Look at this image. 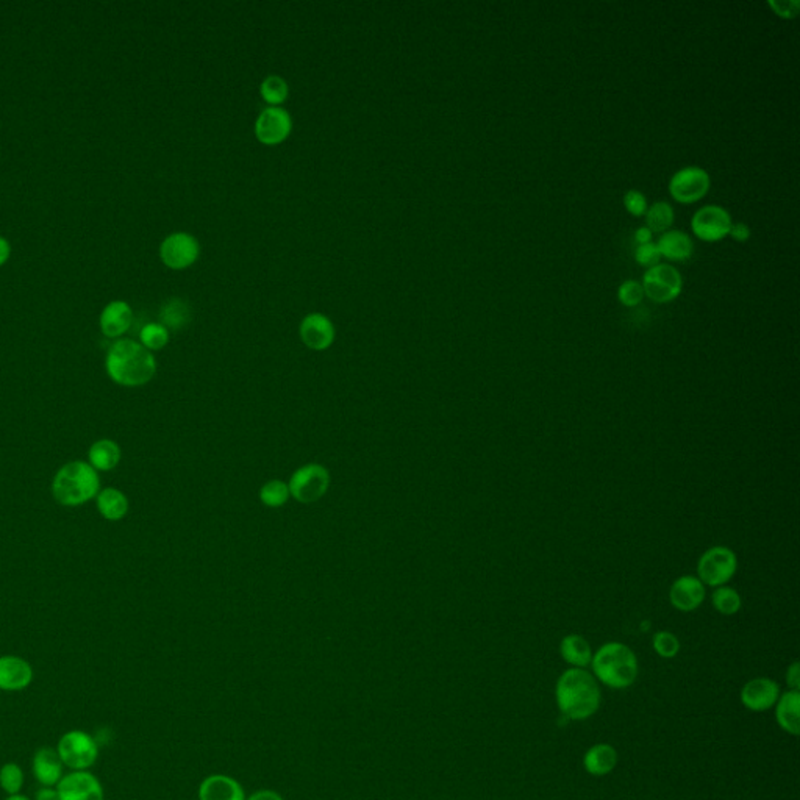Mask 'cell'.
Wrapping results in <instances>:
<instances>
[{
  "instance_id": "obj_1",
  "label": "cell",
  "mask_w": 800,
  "mask_h": 800,
  "mask_svg": "<svg viewBox=\"0 0 800 800\" xmlns=\"http://www.w3.org/2000/svg\"><path fill=\"white\" fill-rule=\"evenodd\" d=\"M107 374L116 385L136 388L149 384L156 372V362L150 350L133 339H118L108 349Z\"/></svg>"
},
{
  "instance_id": "obj_2",
  "label": "cell",
  "mask_w": 800,
  "mask_h": 800,
  "mask_svg": "<svg viewBox=\"0 0 800 800\" xmlns=\"http://www.w3.org/2000/svg\"><path fill=\"white\" fill-rule=\"evenodd\" d=\"M555 694L560 712L568 720H588L600 706L598 680L580 667H571L560 675Z\"/></svg>"
},
{
  "instance_id": "obj_3",
  "label": "cell",
  "mask_w": 800,
  "mask_h": 800,
  "mask_svg": "<svg viewBox=\"0 0 800 800\" xmlns=\"http://www.w3.org/2000/svg\"><path fill=\"white\" fill-rule=\"evenodd\" d=\"M101 492L99 472L88 461L63 464L52 480V494L63 507H80Z\"/></svg>"
},
{
  "instance_id": "obj_4",
  "label": "cell",
  "mask_w": 800,
  "mask_h": 800,
  "mask_svg": "<svg viewBox=\"0 0 800 800\" xmlns=\"http://www.w3.org/2000/svg\"><path fill=\"white\" fill-rule=\"evenodd\" d=\"M592 671L604 685L624 690L638 677V659L630 647L622 643H606L592 655Z\"/></svg>"
},
{
  "instance_id": "obj_5",
  "label": "cell",
  "mask_w": 800,
  "mask_h": 800,
  "mask_svg": "<svg viewBox=\"0 0 800 800\" xmlns=\"http://www.w3.org/2000/svg\"><path fill=\"white\" fill-rule=\"evenodd\" d=\"M738 569L736 553L726 545H713L700 555L697 579L705 586L720 588L735 577Z\"/></svg>"
},
{
  "instance_id": "obj_6",
  "label": "cell",
  "mask_w": 800,
  "mask_h": 800,
  "mask_svg": "<svg viewBox=\"0 0 800 800\" xmlns=\"http://www.w3.org/2000/svg\"><path fill=\"white\" fill-rule=\"evenodd\" d=\"M57 752L65 766L72 771H88L99 758V746L89 733L71 730L58 741Z\"/></svg>"
},
{
  "instance_id": "obj_7",
  "label": "cell",
  "mask_w": 800,
  "mask_h": 800,
  "mask_svg": "<svg viewBox=\"0 0 800 800\" xmlns=\"http://www.w3.org/2000/svg\"><path fill=\"white\" fill-rule=\"evenodd\" d=\"M644 296L657 303H667L677 299L682 293L683 278L673 264L659 263L646 270L643 277Z\"/></svg>"
},
{
  "instance_id": "obj_8",
  "label": "cell",
  "mask_w": 800,
  "mask_h": 800,
  "mask_svg": "<svg viewBox=\"0 0 800 800\" xmlns=\"http://www.w3.org/2000/svg\"><path fill=\"white\" fill-rule=\"evenodd\" d=\"M290 494L302 504H313L329 491L330 474L323 464H307L290 480Z\"/></svg>"
},
{
  "instance_id": "obj_9",
  "label": "cell",
  "mask_w": 800,
  "mask_h": 800,
  "mask_svg": "<svg viewBox=\"0 0 800 800\" xmlns=\"http://www.w3.org/2000/svg\"><path fill=\"white\" fill-rule=\"evenodd\" d=\"M712 179L705 169L686 166L677 171L669 182V193L680 203H694L705 197Z\"/></svg>"
},
{
  "instance_id": "obj_10",
  "label": "cell",
  "mask_w": 800,
  "mask_h": 800,
  "mask_svg": "<svg viewBox=\"0 0 800 800\" xmlns=\"http://www.w3.org/2000/svg\"><path fill=\"white\" fill-rule=\"evenodd\" d=\"M732 224V216L726 209L720 205H705L694 213L691 229L700 240L713 242L728 235Z\"/></svg>"
},
{
  "instance_id": "obj_11",
  "label": "cell",
  "mask_w": 800,
  "mask_h": 800,
  "mask_svg": "<svg viewBox=\"0 0 800 800\" xmlns=\"http://www.w3.org/2000/svg\"><path fill=\"white\" fill-rule=\"evenodd\" d=\"M199 242L194 236L189 233H172L163 241L160 248V256L163 263L171 270H187L191 264H194L199 258Z\"/></svg>"
},
{
  "instance_id": "obj_12",
  "label": "cell",
  "mask_w": 800,
  "mask_h": 800,
  "mask_svg": "<svg viewBox=\"0 0 800 800\" xmlns=\"http://www.w3.org/2000/svg\"><path fill=\"white\" fill-rule=\"evenodd\" d=\"M293 130L291 116L285 108L270 107L263 110L255 124L258 141L266 146H277L290 136Z\"/></svg>"
},
{
  "instance_id": "obj_13",
  "label": "cell",
  "mask_w": 800,
  "mask_h": 800,
  "mask_svg": "<svg viewBox=\"0 0 800 800\" xmlns=\"http://www.w3.org/2000/svg\"><path fill=\"white\" fill-rule=\"evenodd\" d=\"M57 789L60 800H105L101 781L88 771H74L63 775Z\"/></svg>"
},
{
  "instance_id": "obj_14",
  "label": "cell",
  "mask_w": 800,
  "mask_h": 800,
  "mask_svg": "<svg viewBox=\"0 0 800 800\" xmlns=\"http://www.w3.org/2000/svg\"><path fill=\"white\" fill-rule=\"evenodd\" d=\"M705 585L696 575H682L669 588L671 606L682 613L697 610L705 600Z\"/></svg>"
},
{
  "instance_id": "obj_15",
  "label": "cell",
  "mask_w": 800,
  "mask_h": 800,
  "mask_svg": "<svg viewBox=\"0 0 800 800\" xmlns=\"http://www.w3.org/2000/svg\"><path fill=\"white\" fill-rule=\"evenodd\" d=\"M781 697V686L766 677L747 682L741 690V702L750 712H766Z\"/></svg>"
},
{
  "instance_id": "obj_16",
  "label": "cell",
  "mask_w": 800,
  "mask_h": 800,
  "mask_svg": "<svg viewBox=\"0 0 800 800\" xmlns=\"http://www.w3.org/2000/svg\"><path fill=\"white\" fill-rule=\"evenodd\" d=\"M34 669L16 655L0 657V691H22L32 683Z\"/></svg>"
},
{
  "instance_id": "obj_17",
  "label": "cell",
  "mask_w": 800,
  "mask_h": 800,
  "mask_svg": "<svg viewBox=\"0 0 800 800\" xmlns=\"http://www.w3.org/2000/svg\"><path fill=\"white\" fill-rule=\"evenodd\" d=\"M301 338L309 349H329L335 341V327L329 317L321 313H311L301 324Z\"/></svg>"
},
{
  "instance_id": "obj_18",
  "label": "cell",
  "mask_w": 800,
  "mask_h": 800,
  "mask_svg": "<svg viewBox=\"0 0 800 800\" xmlns=\"http://www.w3.org/2000/svg\"><path fill=\"white\" fill-rule=\"evenodd\" d=\"M63 769L65 765L57 749L41 747L34 752L32 771L34 779L40 781L42 787H57L65 775Z\"/></svg>"
},
{
  "instance_id": "obj_19",
  "label": "cell",
  "mask_w": 800,
  "mask_h": 800,
  "mask_svg": "<svg viewBox=\"0 0 800 800\" xmlns=\"http://www.w3.org/2000/svg\"><path fill=\"white\" fill-rule=\"evenodd\" d=\"M133 321V311L124 301L108 303L101 315L102 333L107 338H119L130 329Z\"/></svg>"
},
{
  "instance_id": "obj_20",
  "label": "cell",
  "mask_w": 800,
  "mask_h": 800,
  "mask_svg": "<svg viewBox=\"0 0 800 800\" xmlns=\"http://www.w3.org/2000/svg\"><path fill=\"white\" fill-rule=\"evenodd\" d=\"M121 447L113 439H99L91 444L88 451V463L97 472L113 471L121 461Z\"/></svg>"
},
{
  "instance_id": "obj_21",
  "label": "cell",
  "mask_w": 800,
  "mask_h": 800,
  "mask_svg": "<svg viewBox=\"0 0 800 800\" xmlns=\"http://www.w3.org/2000/svg\"><path fill=\"white\" fill-rule=\"evenodd\" d=\"M657 246H659L661 256H665L667 260H677V262L688 260L694 252L693 240L682 230H667L659 236Z\"/></svg>"
},
{
  "instance_id": "obj_22",
  "label": "cell",
  "mask_w": 800,
  "mask_h": 800,
  "mask_svg": "<svg viewBox=\"0 0 800 800\" xmlns=\"http://www.w3.org/2000/svg\"><path fill=\"white\" fill-rule=\"evenodd\" d=\"M777 708H775V718L779 726L789 733L797 736L800 732V693L799 691H788L781 694L777 700Z\"/></svg>"
},
{
  "instance_id": "obj_23",
  "label": "cell",
  "mask_w": 800,
  "mask_h": 800,
  "mask_svg": "<svg viewBox=\"0 0 800 800\" xmlns=\"http://www.w3.org/2000/svg\"><path fill=\"white\" fill-rule=\"evenodd\" d=\"M618 765V752L610 744H596L583 757L586 773L594 777H604Z\"/></svg>"
},
{
  "instance_id": "obj_24",
  "label": "cell",
  "mask_w": 800,
  "mask_h": 800,
  "mask_svg": "<svg viewBox=\"0 0 800 800\" xmlns=\"http://www.w3.org/2000/svg\"><path fill=\"white\" fill-rule=\"evenodd\" d=\"M201 800H244L241 787L233 779L225 775H211L203 781Z\"/></svg>"
},
{
  "instance_id": "obj_25",
  "label": "cell",
  "mask_w": 800,
  "mask_h": 800,
  "mask_svg": "<svg viewBox=\"0 0 800 800\" xmlns=\"http://www.w3.org/2000/svg\"><path fill=\"white\" fill-rule=\"evenodd\" d=\"M560 653L568 665L583 669L591 665L592 651L590 643L582 635H568L560 643Z\"/></svg>"
},
{
  "instance_id": "obj_26",
  "label": "cell",
  "mask_w": 800,
  "mask_h": 800,
  "mask_svg": "<svg viewBox=\"0 0 800 800\" xmlns=\"http://www.w3.org/2000/svg\"><path fill=\"white\" fill-rule=\"evenodd\" d=\"M97 510L107 521H121L128 513V499L121 490L105 488L95 498Z\"/></svg>"
},
{
  "instance_id": "obj_27",
  "label": "cell",
  "mask_w": 800,
  "mask_h": 800,
  "mask_svg": "<svg viewBox=\"0 0 800 800\" xmlns=\"http://www.w3.org/2000/svg\"><path fill=\"white\" fill-rule=\"evenodd\" d=\"M674 224V209L671 203L665 201L652 203L651 207H647L646 211V227L652 233H665L667 230H671Z\"/></svg>"
},
{
  "instance_id": "obj_28",
  "label": "cell",
  "mask_w": 800,
  "mask_h": 800,
  "mask_svg": "<svg viewBox=\"0 0 800 800\" xmlns=\"http://www.w3.org/2000/svg\"><path fill=\"white\" fill-rule=\"evenodd\" d=\"M712 604H713L714 610L720 613V614L733 616V614L740 612L741 606H743V598H741L740 592L736 591L735 588L724 585L714 590L713 596H712Z\"/></svg>"
},
{
  "instance_id": "obj_29",
  "label": "cell",
  "mask_w": 800,
  "mask_h": 800,
  "mask_svg": "<svg viewBox=\"0 0 800 800\" xmlns=\"http://www.w3.org/2000/svg\"><path fill=\"white\" fill-rule=\"evenodd\" d=\"M162 325L166 329L180 330L189 323L191 311L188 305L180 299H171L162 309Z\"/></svg>"
},
{
  "instance_id": "obj_30",
  "label": "cell",
  "mask_w": 800,
  "mask_h": 800,
  "mask_svg": "<svg viewBox=\"0 0 800 800\" xmlns=\"http://www.w3.org/2000/svg\"><path fill=\"white\" fill-rule=\"evenodd\" d=\"M260 93H262L264 102H268L272 107H277V105H282L283 102L288 99L290 88H288V83L283 80L282 77L268 75L263 80Z\"/></svg>"
},
{
  "instance_id": "obj_31",
  "label": "cell",
  "mask_w": 800,
  "mask_h": 800,
  "mask_svg": "<svg viewBox=\"0 0 800 800\" xmlns=\"http://www.w3.org/2000/svg\"><path fill=\"white\" fill-rule=\"evenodd\" d=\"M290 496V486L280 480H270L263 486L262 491H260L263 504L270 508H278L286 504Z\"/></svg>"
},
{
  "instance_id": "obj_32",
  "label": "cell",
  "mask_w": 800,
  "mask_h": 800,
  "mask_svg": "<svg viewBox=\"0 0 800 800\" xmlns=\"http://www.w3.org/2000/svg\"><path fill=\"white\" fill-rule=\"evenodd\" d=\"M24 781H26V777H24V771L19 765L7 763L0 767V787L10 796L19 794L20 789L24 787Z\"/></svg>"
},
{
  "instance_id": "obj_33",
  "label": "cell",
  "mask_w": 800,
  "mask_h": 800,
  "mask_svg": "<svg viewBox=\"0 0 800 800\" xmlns=\"http://www.w3.org/2000/svg\"><path fill=\"white\" fill-rule=\"evenodd\" d=\"M141 344L148 350H160L169 343V330L162 324H148L140 331Z\"/></svg>"
},
{
  "instance_id": "obj_34",
  "label": "cell",
  "mask_w": 800,
  "mask_h": 800,
  "mask_svg": "<svg viewBox=\"0 0 800 800\" xmlns=\"http://www.w3.org/2000/svg\"><path fill=\"white\" fill-rule=\"evenodd\" d=\"M652 647L661 659H674L680 652V641L674 633L663 630L653 635Z\"/></svg>"
},
{
  "instance_id": "obj_35",
  "label": "cell",
  "mask_w": 800,
  "mask_h": 800,
  "mask_svg": "<svg viewBox=\"0 0 800 800\" xmlns=\"http://www.w3.org/2000/svg\"><path fill=\"white\" fill-rule=\"evenodd\" d=\"M643 297H644V290H643L641 283L636 282V280H627V282L621 283L618 290V299L622 305L636 307L643 301Z\"/></svg>"
},
{
  "instance_id": "obj_36",
  "label": "cell",
  "mask_w": 800,
  "mask_h": 800,
  "mask_svg": "<svg viewBox=\"0 0 800 800\" xmlns=\"http://www.w3.org/2000/svg\"><path fill=\"white\" fill-rule=\"evenodd\" d=\"M635 258L641 266H646L647 270L652 268L655 264H659L661 254H659V246L655 242H647V244H639L638 249L635 252Z\"/></svg>"
},
{
  "instance_id": "obj_37",
  "label": "cell",
  "mask_w": 800,
  "mask_h": 800,
  "mask_svg": "<svg viewBox=\"0 0 800 800\" xmlns=\"http://www.w3.org/2000/svg\"><path fill=\"white\" fill-rule=\"evenodd\" d=\"M624 203L626 209L632 213L633 216L646 215L647 199L638 189H629L624 195Z\"/></svg>"
},
{
  "instance_id": "obj_38",
  "label": "cell",
  "mask_w": 800,
  "mask_h": 800,
  "mask_svg": "<svg viewBox=\"0 0 800 800\" xmlns=\"http://www.w3.org/2000/svg\"><path fill=\"white\" fill-rule=\"evenodd\" d=\"M767 5L773 8V13L783 19H793L799 13V0H769Z\"/></svg>"
},
{
  "instance_id": "obj_39",
  "label": "cell",
  "mask_w": 800,
  "mask_h": 800,
  "mask_svg": "<svg viewBox=\"0 0 800 800\" xmlns=\"http://www.w3.org/2000/svg\"><path fill=\"white\" fill-rule=\"evenodd\" d=\"M728 235H732L735 241L744 242L750 238V229L744 222H736V224H732Z\"/></svg>"
},
{
  "instance_id": "obj_40",
  "label": "cell",
  "mask_w": 800,
  "mask_h": 800,
  "mask_svg": "<svg viewBox=\"0 0 800 800\" xmlns=\"http://www.w3.org/2000/svg\"><path fill=\"white\" fill-rule=\"evenodd\" d=\"M788 685L791 686L793 691L800 690V665L799 661H794L793 665L788 667L787 671Z\"/></svg>"
},
{
  "instance_id": "obj_41",
  "label": "cell",
  "mask_w": 800,
  "mask_h": 800,
  "mask_svg": "<svg viewBox=\"0 0 800 800\" xmlns=\"http://www.w3.org/2000/svg\"><path fill=\"white\" fill-rule=\"evenodd\" d=\"M34 800H60L57 787H42L34 794Z\"/></svg>"
},
{
  "instance_id": "obj_42",
  "label": "cell",
  "mask_w": 800,
  "mask_h": 800,
  "mask_svg": "<svg viewBox=\"0 0 800 800\" xmlns=\"http://www.w3.org/2000/svg\"><path fill=\"white\" fill-rule=\"evenodd\" d=\"M635 240L639 244H647V242H652V232L647 229L646 225L644 227H639L636 232H635Z\"/></svg>"
},
{
  "instance_id": "obj_43",
  "label": "cell",
  "mask_w": 800,
  "mask_h": 800,
  "mask_svg": "<svg viewBox=\"0 0 800 800\" xmlns=\"http://www.w3.org/2000/svg\"><path fill=\"white\" fill-rule=\"evenodd\" d=\"M10 254H11L10 242H8L5 238L0 236V266H4V264L7 263L8 258H10Z\"/></svg>"
},
{
  "instance_id": "obj_44",
  "label": "cell",
  "mask_w": 800,
  "mask_h": 800,
  "mask_svg": "<svg viewBox=\"0 0 800 800\" xmlns=\"http://www.w3.org/2000/svg\"><path fill=\"white\" fill-rule=\"evenodd\" d=\"M249 800H283L278 794L274 791H260L255 793Z\"/></svg>"
},
{
  "instance_id": "obj_45",
  "label": "cell",
  "mask_w": 800,
  "mask_h": 800,
  "mask_svg": "<svg viewBox=\"0 0 800 800\" xmlns=\"http://www.w3.org/2000/svg\"><path fill=\"white\" fill-rule=\"evenodd\" d=\"M5 800H30L27 796H22V794H14V796H8Z\"/></svg>"
}]
</instances>
